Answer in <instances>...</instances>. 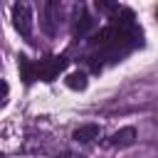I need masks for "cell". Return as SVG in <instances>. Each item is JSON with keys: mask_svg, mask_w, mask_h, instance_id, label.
Instances as JSON below:
<instances>
[{"mask_svg": "<svg viewBox=\"0 0 158 158\" xmlns=\"http://www.w3.org/2000/svg\"><path fill=\"white\" fill-rule=\"evenodd\" d=\"M67 57L64 54H54V57H47V59H42L40 64H35L37 67V79H42V81H54L57 77H59V72H64L67 69Z\"/></svg>", "mask_w": 158, "mask_h": 158, "instance_id": "6da1fadb", "label": "cell"}, {"mask_svg": "<svg viewBox=\"0 0 158 158\" xmlns=\"http://www.w3.org/2000/svg\"><path fill=\"white\" fill-rule=\"evenodd\" d=\"M12 25L25 40L32 37V7L27 2H15L12 5Z\"/></svg>", "mask_w": 158, "mask_h": 158, "instance_id": "7a4b0ae2", "label": "cell"}, {"mask_svg": "<svg viewBox=\"0 0 158 158\" xmlns=\"http://www.w3.org/2000/svg\"><path fill=\"white\" fill-rule=\"evenodd\" d=\"M101 136V126L99 123H81L79 128H74V133H72V138L77 141V143H91L94 138H99Z\"/></svg>", "mask_w": 158, "mask_h": 158, "instance_id": "3957f363", "label": "cell"}, {"mask_svg": "<svg viewBox=\"0 0 158 158\" xmlns=\"http://www.w3.org/2000/svg\"><path fill=\"white\" fill-rule=\"evenodd\" d=\"M133 141H136V128H133V126H123V128H118V131L109 138V146L126 148V146H131Z\"/></svg>", "mask_w": 158, "mask_h": 158, "instance_id": "277c9868", "label": "cell"}, {"mask_svg": "<svg viewBox=\"0 0 158 158\" xmlns=\"http://www.w3.org/2000/svg\"><path fill=\"white\" fill-rule=\"evenodd\" d=\"M91 27H94V17L84 10V5H79V10H77V22H74V37H84Z\"/></svg>", "mask_w": 158, "mask_h": 158, "instance_id": "5b68a950", "label": "cell"}, {"mask_svg": "<svg viewBox=\"0 0 158 158\" xmlns=\"http://www.w3.org/2000/svg\"><path fill=\"white\" fill-rule=\"evenodd\" d=\"M59 2H44V7H42V12H44V32L47 35H54V22H57V15H59Z\"/></svg>", "mask_w": 158, "mask_h": 158, "instance_id": "8992f818", "label": "cell"}, {"mask_svg": "<svg viewBox=\"0 0 158 158\" xmlns=\"http://www.w3.org/2000/svg\"><path fill=\"white\" fill-rule=\"evenodd\" d=\"M17 69H20V79H22L25 84H32V81L37 79V67H35V64H32L27 57H22V54H20Z\"/></svg>", "mask_w": 158, "mask_h": 158, "instance_id": "52a82bcc", "label": "cell"}, {"mask_svg": "<svg viewBox=\"0 0 158 158\" xmlns=\"http://www.w3.org/2000/svg\"><path fill=\"white\" fill-rule=\"evenodd\" d=\"M67 86L74 89V91H84L86 89V74L84 72H72L67 77Z\"/></svg>", "mask_w": 158, "mask_h": 158, "instance_id": "ba28073f", "label": "cell"}, {"mask_svg": "<svg viewBox=\"0 0 158 158\" xmlns=\"http://www.w3.org/2000/svg\"><path fill=\"white\" fill-rule=\"evenodd\" d=\"M96 10H101V12H114V10H118V5H116V2H106V0H96Z\"/></svg>", "mask_w": 158, "mask_h": 158, "instance_id": "9c48e42d", "label": "cell"}, {"mask_svg": "<svg viewBox=\"0 0 158 158\" xmlns=\"http://www.w3.org/2000/svg\"><path fill=\"white\" fill-rule=\"evenodd\" d=\"M156 17H158V10H156Z\"/></svg>", "mask_w": 158, "mask_h": 158, "instance_id": "30bf717a", "label": "cell"}]
</instances>
